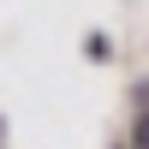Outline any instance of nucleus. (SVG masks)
Listing matches in <instances>:
<instances>
[]
</instances>
